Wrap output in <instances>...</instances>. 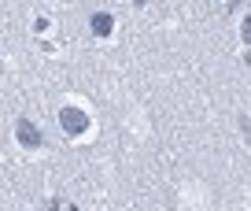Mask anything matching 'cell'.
<instances>
[{"label":"cell","instance_id":"1","mask_svg":"<svg viewBox=\"0 0 251 211\" xmlns=\"http://www.w3.org/2000/svg\"><path fill=\"white\" fill-rule=\"evenodd\" d=\"M59 126L67 137H81L89 130V115L81 108H59Z\"/></svg>","mask_w":251,"mask_h":211},{"label":"cell","instance_id":"2","mask_svg":"<svg viewBox=\"0 0 251 211\" xmlns=\"http://www.w3.org/2000/svg\"><path fill=\"white\" fill-rule=\"evenodd\" d=\"M15 137H19V145H23V149H41V130L30 122V119H19Z\"/></svg>","mask_w":251,"mask_h":211},{"label":"cell","instance_id":"3","mask_svg":"<svg viewBox=\"0 0 251 211\" xmlns=\"http://www.w3.org/2000/svg\"><path fill=\"white\" fill-rule=\"evenodd\" d=\"M89 30H93V33H96V37H107V33H111V30H115V19H111V15H107V11H96V15H93V19H89Z\"/></svg>","mask_w":251,"mask_h":211},{"label":"cell","instance_id":"4","mask_svg":"<svg viewBox=\"0 0 251 211\" xmlns=\"http://www.w3.org/2000/svg\"><path fill=\"white\" fill-rule=\"evenodd\" d=\"M240 37H244V45H251V15L240 23Z\"/></svg>","mask_w":251,"mask_h":211}]
</instances>
